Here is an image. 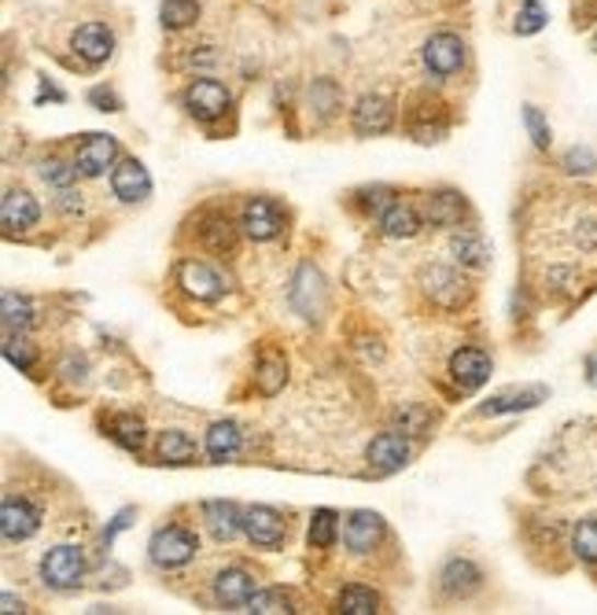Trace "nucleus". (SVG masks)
<instances>
[{
    "instance_id": "e433bc0d",
    "label": "nucleus",
    "mask_w": 597,
    "mask_h": 615,
    "mask_svg": "<svg viewBox=\"0 0 597 615\" xmlns=\"http://www.w3.org/2000/svg\"><path fill=\"white\" fill-rule=\"evenodd\" d=\"M4 355H8V361H12V365H19V369H30V365H34V347H30L23 336H15V332H8V336H4Z\"/></svg>"
},
{
    "instance_id": "0eeeda50",
    "label": "nucleus",
    "mask_w": 597,
    "mask_h": 615,
    "mask_svg": "<svg viewBox=\"0 0 597 615\" xmlns=\"http://www.w3.org/2000/svg\"><path fill=\"white\" fill-rule=\"evenodd\" d=\"M291 302H296L302 317H321V310H325V285H321V274L313 266H302L296 274Z\"/></svg>"
},
{
    "instance_id": "58836bf2",
    "label": "nucleus",
    "mask_w": 597,
    "mask_h": 615,
    "mask_svg": "<svg viewBox=\"0 0 597 615\" xmlns=\"http://www.w3.org/2000/svg\"><path fill=\"white\" fill-rule=\"evenodd\" d=\"M524 126H528V134H531L535 144L550 148V126H546V118H542L539 107H524Z\"/></svg>"
},
{
    "instance_id": "6e6552de",
    "label": "nucleus",
    "mask_w": 597,
    "mask_h": 615,
    "mask_svg": "<svg viewBox=\"0 0 597 615\" xmlns=\"http://www.w3.org/2000/svg\"><path fill=\"white\" fill-rule=\"evenodd\" d=\"M37 523H42V517H37V509L23 498H8L4 509H0V531H4L8 542L30 538V534L37 531Z\"/></svg>"
},
{
    "instance_id": "c9c22d12",
    "label": "nucleus",
    "mask_w": 597,
    "mask_h": 615,
    "mask_svg": "<svg viewBox=\"0 0 597 615\" xmlns=\"http://www.w3.org/2000/svg\"><path fill=\"white\" fill-rule=\"evenodd\" d=\"M111 428H115V431H111V436L123 442L126 450H140V442H145V425H140L137 417H118Z\"/></svg>"
},
{
    "instance_id": "412c9836",
    "label": "nucleus",
    "mask_w": 597,
    "mask_h": 615,
    "mask_svg": "<svg viewBox=\"0 0 597 615\" xmlns=\"http://www.w3.org/2000/svg\"><path fill=\"white\" fill-rule=\"evenodd\" d=\"M475 587H480V568H475L472 560H450L447 568H443V590H447L450 597H469Z\"/></svg>"
},
{
    "instance_id": "7c9ffc66",
    "label": "nucleus",
    "mask_w": 597,
    "mask_h": 615,
    "mask_svg": "<svg viewBox=\"0 0 597 615\" xmlns=\"http://www.w3.org/2000/svg\"><path fill=\"white\" fill-rule=\"evenodd\" d=\"M163 26L170 30H181V26H188V23H196V15H199V4L196 0H163Z\"/></svg>"
},
{
    "instance_id": "aec40b11",
    "label": "nucleus",
    "mask_w": 597,
    "mask_h": 615,
    "mask_svg": "<svg viewBox=\"0 0 597 615\" xmlns=\"http://www.w3.org/2000/svg\"><path fill=\"white\" fill-rule=\"evenodd\" d=\"M37 214H42V210H37L30 192H8L4 207H0V218H4L8 229H30L37 221Z\"/></svg>"
},
{
    "instance_id": "dca6fc26",
    "label": "nucleus",
    "mask_w": 597,
    "mask_h": 615,
    "mask_svg": "<svg viewBox=\"0 0 597 615\" xmlns=\"http://www.w3.org/2000/svg\"><path fill=\"white\" fill-rule=\"evenodd\" d=\"M215 593H218V601L226 604V608H244V604L255 597V579H251L248 571H240V568H229V571H221L215 579Z\"/></svg>"
},
{
    "instance_id": "a18cd8bd",
    "label": "nucleus",
    "mask_w": 597,
    "mask_h": 615,
    "mask_svg": "<svg viewBox=\"0 0 597 615\" xmlns=\"http://www.w3.org/2000/svg\"><path fill=\"white\" fill-rule=\"evenodd\" d=\"M586 380H590V387H597V355L586 358Z\"/></svg>"
},
{
    "instance_id": "ddd939ff",
    "label": "nucleus",
    "mask_w": 597,
    "mask_h": 615,
    "mask_svg": "<svg viewBox=\"0 0 597 615\" xmlns=\"http://www.w3.org/2000/svg\"><path fill=\"white\" fill-rule=\"evenodd\" d=\"M74 53L89 59V63H104V59L115 53V34L104 23H89L74 34Z\"/></svg>"
},
{
    "instance_id": "4be33fe9",
    "label": "nucleus",
    "mask_w": 597,
    "mask_h": 615,
    "mask_svg": "<svg viewBox=\"0 0 597 615\" xmlns=\"http://www.w3.org/2000/svg\"><path fill=\"white\" fill-rule=\"evenodd\" d=\"M380 225H383V233L394 236V240H410V236H417L421 218H417V210L406 207V204H391L388 210H383Z\"/></svg>"
},
{
    "instance_id": "f704fd0d",
    "label": "nucleus",
    "mask_w": 597,
    "mask_h": 615,
    "mask_svg": "<svg viewBox=\"0 0 597 615\" xmlns=\"http://www.w3.org/2000/svg\"><path fill=\"white\" fill-rule=\"evenodd\" d=\"M572 546L586 564H597V520H583L572 534Z\"/></svg>"
},
{
    "instance_id": "20e7f679",
    "label": "nucleus",
    "mask_w": 597,
    "mask_h": 615,
    "mask_svg": "<svg viewBox=\"0 0 597 615\" xmlns=\"http://www.w3.org/2000/svg\"><path fill=\"white\" fill-rule=\"evenodd\" d=\"M410 461V442L406 436H394V431H383L369 442V468L388 476V472H399Z\"/></svg>"
},
{
    "instance_id": "79ce46f5",
    "label": "nucleus",
    "mask_w": 597,
    "mask_h": 615,
    "mask_svg": "<svg viewBox=\"0 0 597 615\" xmlns=\"http://www.w3.org/2000/svg\"><path fill=\"white\" fill-rule=\"evenodd\" d=\"M89 100H93L100 111H118V96L111 93V89H93V93H89Z\"/></svg>"
},
{
    "instance_id": "bb28decb",
    "label": "nucleus",
    "mask_w": 597,
    "mask_h": 615,
    "mask_svg": "<svg viewBox=\"0 0 597 615\" xmlns=\"http://www.w3.org/2000/svg\"><path fill=\"white\" fill-rule=\"evenodd\" d=\"M159 457L170 461V465H188L196 457V442H192L185 431H163L159 439Z\"/></svg>"
},
{
    "instance_id": "9b49d317",
    "label": "nucleus",
    "mask_w": 597,
    "mask_h": 615,
    "mask_svg": "<svg viewBox=\"0 0 597 615\" xmlns=\"http://www.w3.org/2000/svg\"><path fill=\"white\" fill-rule=\"evenodd\" d=\"M111 188H115V196L123 199V204H137V199H145L151 192V177L137 159H126V163H118L115 174H111Z\"/></svg>"
},
{
    "instance_id": "423d86ee",
    "label": "nucleus",
    "mask_w": 597,
    "mask_h": 615,
    "mask_svg": "<svg viewBox=\"0 0 597 615\" xmlns=\"http://www.w3.org/2000/svg\"><path fill=\"white\" fill-rule=\"evenodd\" d=\"M185 104L192 115L199 118V123H215L218 115H226V107H229V93H226V85H218V82H196L188 89V96H185Z\"/></svg>"
},
{
    "instance_id": "b1692460",
    "label": "nucleus",
    "mask_w": 597,
    "mask_h": 615,
    "mask_svg": "<svg viewBox=\"0 0 597 615\" xmlns=\"http://www.w3.org/2000/svg\"><path fill=\"white\" fill-rule=\"evenodd\" d=\"M237 450H240V428L237 425H215L207 431V453H210V461H232L237 457Z\"/></svg>"
},
{
    "instance_id": "c756f323",
    "label": "nucleus",
    "mask_w": 597,
    "mask_h": 615,
    "mask_svg": "<svg viewBox=\"0 0 597 615\" xmlns=\"http://www.w3.org/2000/svg\"><path fill=\"white\" fill-rule=\"evenodd\" d=\"M340 612L347 615H372L377 612V593L366 587H347L340 593Z\"/></svg>"
},
{
    "instance_id": "72a5a7b5",
    "label": "nucleus",
    "mask_w": 597,
    "mask_h": 615,
    "mask_svg": "<svg viewBox=\"0 0 597 615\" xmlns=\"http://www.w3.org/2000/svg\"><path fill=\"white\" fill-rule=\"evenodd\" d=\"M248 612H259V615H280V612H291V601H288L280 590H255V597L248 601Z\"/></svg>"
},
{
    "instance_id": "a211bd4d",
    "label": "nucleus",
    "mask_w": 597,
    "mask_h": 615,
    "mask_svg": "<svg viewBox=\"0 0 597 615\" xmlns=\"http://www.w3.org/2000/svg\"><path fill=\"white\" fill-rule=\"evenodd\" d=\"M177 280H181V288H185L192 299H207V302L218 299L221 288H226L215 269L199 266V262H185V266H181V274H177Z\"/></svg>"
},
{
    "instance_id": "f257e3e1",
    "label": "nucleus",
    "mask_w": 597,
    "mask_h": 615,
    "mask_svg": "<svg viewBox=\"0 0 597 615\" xmlns=\"http://www.w3.org/2000/svg\"><path fill=\"white\" fill-rule=\"evenodd\" d=\"M42 575H45V582L53 590H74L78 582H82V575H85L82 549H78V546H56V549H48L45 560H42Z\"/></svg>"
},
{
    "instance_id": "f3484780",
    "label": "nucleus",
    "mask_w": 597,
    "mask_h": 615,
    "mask_svg": "<svg viewBox=\"0 0 597 615\" xmlns=\"http://www.w3.org/2000/svg\"><path fill=\"white\" fill-rule=\"evenodd\" d=\"M115 155H118L115 140L104 137V134H93L82 148H78V170L89 174V177H96V174H104L111 163H115Z\"/></svg>"
},
{
    "instance_id": "5701e85b",
    "label": "nucleus",
    "mask_w": 597,
    "mask_h": 615,
    "mask_svg": "<svg viewBox=\"0 0 597 615\" xmlns=\"http://www.w3.org/2000/svg\"><path fill=\"white\" fill-rule=\"evenodd\" d=\"M542 398H546V387H528V391H505V395L491 398L487 406H483L480 413H483V417H494V413H516V409H531V406H539Z\"/></svg>"
},
{
    "instance_id": "9d476101",
    "label": "nucleus",
    "mask_w": 597,
    "mask_h": 615,
    "mask_svg": "<svg viewBox=\"0 0 597 615\" xmlns=\"http://www.w3.org/2000/svg\"><path fill=\"white\" fill-rule=\"evenodd\" d=\"M380 538H383V520L377 512H351L347 527H343V542H347L354 553H372Z\"/></svg>"
},
{
    "instance_id": "393cba45",
    "label": "nucleus",
    "mask_w": 597,
    "mask_h": 615,
    "mask_svg": "<svg viewBox=\"0 0 597 615\" xmlns=\"http://www.w3.org/2000/svg\"><path fill=\"white\" fill-rule=\"evenodd\" d=\"M454 255H458L461 266H475V269H483L491 262V247L483 244V236H475V233H458L454 236Z\"/></svg>"
},
{
    "instance_id": "2f4dec72",
    "label": "nucleus",
    "mask_w": 597,
    "mask_h": 615,
    "mask_svg": "<svg viewBox=\"0 0 597 615\" xmlns=\"http://www.w3.org/2000/svg\"><path fill=\"white\" fill-rule=\"evenodd\" d=\"M546 8L539 4V0H524L520 4V12H516V23H513V30L520 37H528V34H539V30L546 26Z\"/></svg>"
},
{
    "instance_id": "c85d7f7f",
    "label": "nucleus",
    "mask_w": 597,
    "mask_h": 615,
    "mask_svg": "<svg viewBox=\"0 0 597 615\" xmlns=\"http://www.w3.org/2000/svg\"><path fill=\"white\" fill-rule=\"evenodd\" d=\"M30 321H34V310H30V302L23 295H15V291H4V332H23L30 328Z\"/></svg>"
},
{
    "instance_id": "f8f14e48",
    "label": "nucleus",
    "mask_w": 597,
    "mask_h": 615,
    "mask_svg": "<svg viewBox=\"0 0 597 615\" xmlns=\"http://www.w3.org/2000/svg\"><path fill=\"white\" fill-rule=\"evenodd\" d=\"M450 372H454V380H458L464 391H475V387H483L487 376H491V358L483 355V350H475V347H464V350H458V355L450 358Z\"/></svg>"
},
{
    "instance_id": "a878e982",
    "label": "nucleus",
    "mask_w": 597,
    "mask_h": 615,
    "mask_svg": "<svg viewBox=\"0 0 597 615\" xmlns=\"http://www.w3.org/2000/svg\"><path fill=\"white\" fill-rule=\"evenodd\" d=\"M461 214H464V204H461V196H454V192H435L428 199L432 225H458Z\"/></svg>"
},
{
    "instance_id": "1a4fd4ad",
    "label": "nucleus",
    "mask_w": 597,
    "mask_h": 615,
    "mask_svg": "<svg viewBox=\"0 0 597 615\" xmlns=\"http://www.w3.org/2000/svg\"><path fill=\"white\" fill-rule=\"evenodd\" d=\"M280 225H285V214L273 199H251L244 207V229L251 240H273L280 233Z\"/></svg>"
},
{
    "instance_id": "4c0bfd02",
    "label": "nucleus",
    "mask_w": 597,
    "mask_h": 615,
    "mask_svg": "<svg viewBox=\"0 0 597 615\" xmlns=\"http://www.w3.org/2000/svg\"><path fill=\"white\" fill-rule=\"evenodd\" d=\"M74 174H78V166H67L64 159H45L42 163V177L56 188H67L70 181H74Z\"/></svg>"
},
{
    "instance_id": "a19ab883",
    "label": "nucleus",
    "mask_w": 597,
    "mask_h": 615,
    "mask_svg": "<svg viewBox=\"0 0 597 615\" xmlns=\"http://www.w3.org/2000/svg\"><path fill=\"white\" fill-rule=\"evenodd\" d=\"M564 166H569L572 174H590V170L597 166V159L586 148H572L569 155H564Z\"/></svg>"
},
{
    "instance_id": "2eb2a0df",
    "label": "nucleus",
    "mask_w": 597,
    "mask_h": 615,
    "mask_svg": "<svg viewBox=\"0 0 597 615\" xmlns=\"http://www.w3.org/2000/svg\"><path fill=\"white\" fill-rule=\"evenodd\" d=\"M391 118L394 111L383 96H366L358 107H354V129L366 137H377V134H388L391 129Z\"/></svg>"
},
{
    "instance_id": "f03ea898",
    "label": "nucleus",
    "mask_w": 597,
    "mask_h": 615,
    "mask_svg": "<svg viewBox=\"0 0 597 615\" xmlns=\"http://www.w3.org/2000/svg\"><path fill=\"white\" fill-rule=\"evenodd\" d=\"M196 557V534L185 531V527H163L156 531V538H151V560L159 564V568H181V564H188Z\"/></svg>"
},
{
    "instance_id": "4468645a",
    "label": "nucleus",
    "mask_w": 597,
    "mask_h": 615,
    "mask_svg": "<svg viewBox=\"0 0 597 615\" xmlns=\"http://www.w3.org/2000/svg\"><path fill=\"white\" fill-rule=\"evenodd\" d=\"M424 291H428L432 302H439V306H458L464 299V280L454 274V269L432 266V269H424Z\"/></svg>"
},
{
    "instance_id": "c03bdc74",
    "label": "nucleus",
    "mask_w": 597,
    "mask_h": 615,
    "mask_svg": "<svg viewBox=\"0 0 597 615\" xmlns=\"http://www.w3.org/2000/svg\"><path fill=\"white\" fill-rule=\"evenodd\" d=\"M0 604H4V608H0V612H8V615L23 612V601H15V597H12V593H4V597H0Z\"/></svg>"
},
{
    "instance_id": "6ab92c4d",
    "label": "nucleus",
    "mask_w": 597,
    "mask_h": 615,
    "mask_svg": "<svg viewBox=\"0 0 597 615\" xmlns=\"http://www.w3.org/2000/svg\"><path fill=\"white\" fill-rule=\"evenodd\" d=\"M204 517H207L210 534H215L218 542L237 538L240 527H244V517H240V509L229 506V501H210V506L204 509Z\"/></svg>"
},
{
    "instance_id": "37998d69",
    "label": "nucleus",
    "mask_w": 597,
    "mask_h": 615,
    "mask_svg": "<svg viewBox=\"0 0 597 615\" xmlns=\"http://www.w3.org/2000/svg\"><path fill=\"white\" fill-rule=\"evenodd\" d=\"M399 420H406V425H410V431H421V428H424V420H428V417H424V413H421V409H413V406H406V409H402V413H399Z\"/></svg>"
},
{
    "instance_id": "7ed1b4c3",
    "label": "nucleus",
    "mask_w": 597,
    "mask_h": 615,
    "mask_svg": "<svg viewBox=\"0 0 597 615\" xmlns=\"http://www.w3.org/2000/svg\"><path fill=\"white\" fill-rule=\"evenodd\" d=\"M464 63V45L461 37L454 34H435L428 45H424V67L432 70V74L447 78L454 74V70H461Z\"/></svg>"
},
{
    "instance_id": "39448f33",
    "label": "nucleus",
    "mask_w": 597,
    "mask_h": 615,
    "mask_svg": "<svg viewBox=\"0 0 597 615\" xmlns=\"http://www.w3.org/2000/svg\"><path fill=\"white\" fill-rule=\"evenodd\" d=\"M244 531H248V538L255 542V546H266V549L280 546V542H285V534H288L280 512H273L266 506H255V509L244 512Z\"/></svg>"
},
{
    "instance_id": "ea45409f",
    "label": "nucleus",
    "mask_w": 597,
    "mask_h": 615,
    "mask_svg": "<svg viewBox=\"0 0 597 615\" xmlns=\"http://www.w3.org/2000/svg\"><path fill=\"white\" fill-rule=\"evenodd\" d=\"M207 244L210 247H215V251H221V255H226V251H232V225H229V221H221V218H215V221H210V225H207Z\"/></svg>"
},
{
    "instance_id": "473e14b6",
    "label": "nucleus",
    "mask_w": 597,
    "mask_h": 615,
    "mask_svg": "<svg viewBox=\"0 0 597 615\" xmlns=\"http://www.w3.org/2000/svg\"><path fill=\"white\" fill-rule=\"evenodd\" d=\"M259 387H262V395H277V391L285 387V361H280L277 355L262 358V365H259Z\"/></svg>"
},
{
    "instance_id": "cd10ccee",
    "label": "nucleus",
    "mask_w": 597,
    "mask_h": 615,
    "mask_svg": "<svg viewBox=\"0 0 597 615\" xmlns=\"http://www.w3.org/2000/svg\"><path fill=\"white\" fill-rule=\"evenodd\" d=\"M336 542V512L332 509H318L310 517V546L329 549Z\"/></svg>"
}]
</instances>
